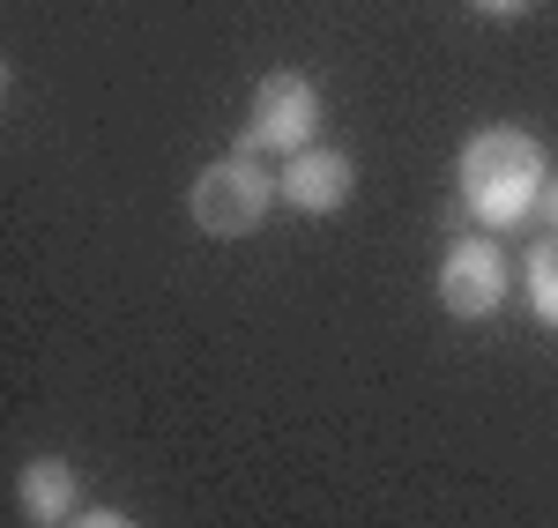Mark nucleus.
I'll return each mask as SVG.
<instances>
[{"instance_id":"f257e3e1","label":"nucleus","mask_w":558,"mask_h":528,"mask_svg":"<svg viewBox=\"0 0 558 528\" xmlns=\"http://www.w3.org/2000/svg\"><path fill=\"white\" fill-rule=\"evenodd\" d=\"M454 179H462V201L484 231H507V223L536 217L544 201V142L529 127H476L454 157Z\"/></svg>"},{"instance_id":"f03ea898","label":"nucleus","mask_w":558,"mask_h":528,"mask_svg":"<svg viewBox=\"0 0 558 528\" xmlns=\"http://www.w3.org/2000/svg\"><path fill=\"white\" fill-rule=\"evenodd\" d=\"M276 201H283V186L260 172V157H239V149L216 157L209 172L194 179V194H186V209H194V223L209 238H246V231H260Z\"/></svg>"},{"instance_id":"7ed1b4c3","label":"nucleus","mask_w":558,"mask_h":528,"mask_svg":"<svg viewBox=\"0 0 558 528\" xmlns=\"http://www.w3.org/2000/svg\"><path fill=\"white\" fill-rule=\"evenodd\" d=\"M313 134H320V83H313V75H299V67L260 75L254 120H246V134H239V157H260V149L299 157V149H313Z\"/></svg>"},{"instance_id":"20e7f679","label":"nucleus","mask_w":558,"mask_h":528,"mask_svg":"<svg viewBox=\"0 0 558 528\" xmlns=\"http://www.w3.org/2000/svg\"><path fill=\"white\" fill-rule=\"evenodd\" d=\"M507 291H514V268H507V254L492 238L447 246V261H439V306L454 312V320H492V312L507 306Z\"/></svg>"},{"instance_id":"39448f33","label":"nucleus","mask_w":558,"mask_h":528,"mask_svg":"<svg viewBox=\"0 0 558 528\" xmlns=\"http://www.w3.org/2000/svg\"><path fill=\"white\" fill-rule=\"evenodd\" d=\"M276 186H283V201H291L299 217H336L350 201V186H357V164H350L343 149H320V142H313L299 157H283V179H276Z\"/></svg>"},{"instance_id":"423d86ee","label":"nucleus","mask_w":558,"mask_h":528,"mask_svg":"<svg viewBox=\"0 0 558 528\" xmlns=\"http://www.w3.org/2000/svg\"><path fill=\"white\" fill-rule=\"evenodd\" d=\"M15 506H23L31 528L75 521V514H83V477H75L60 454H38V462H23V477H15Z\"/></svg>"},{"instance_id":"0eeeda50","label":"nucleus","mask_w":558,"mask_h":528,"mask_svg":"<svg viewBox=\"0 0 558 528\" xmlns=\"http://www.w3.org/2000/svg\"><path fill=\"white\" fill-rule=\"evenodd\" d=\"M521 283H529V306L544 328H558V238H544L529 261H521Z\"/></svg>"},{"instance_id":"6e6552de","label":"nucleus","mask_w":558,"mask_h":528,"mask_svg":"<svg viewBox=\"0 0 558 528\" xmlns=\"http://www.w3.org/2000/svg\"><path fill=\"white\" fill-rule=\"evenodd\" d=\"M68 528H142V521H128V514H105V506H83Z\"/></svg>"},{"instance_id":"1a4fd4ad","label":"nucleus","mask_w":558,"mask_h":528,"mask_svg":"<svg viewBox=\"0 0 558 528\" xmlns=\"http://www.w3.org/2000/svg\"><path fill=\"white\" fill-rule=\"evenodd\" d=\"M536 209H544V231H551V238H558V172L544 179V201H536Z\"/></svg>"},{"instance_id":"9d476101","label":"nucleus","mask_w":558,"mask_h":528,"mask_svg":"<svg viewBox=\"0 0 558 528\" xmlns=\"http://www.w3.org/2000/svg\"><path fill=\"white\" fill-rule=\"evenodd\" d=\"M476 15H521V8H529V0H470Z\"/></svg>"}]
</instances>
